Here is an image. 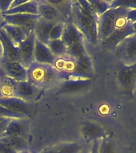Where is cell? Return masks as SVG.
<instances>
[{
    "label": "cell",
    "mask_w": 136,
    "mask_h": 153,
    "mask_svg": "<svg viewBox=\"0 0 136 153\" xmlns=\"http://www.w3.org/2000/svg\"><path fill=\"white\" fill-rule=\"evenodd\" d=\"M98 16L86 0L72 1L71 22L89 42H98Z\"/></svg>",
    "instance_id": "obj_1"
},
{
    "label": "cell",
    "mask_w": 136,
    "mask_h": 153,
    "mask_svg": "<svg viewBox=\"0 0 136 153\" xmlns=\"http://www.w3.org/2000/svg\"><path fill=\"white\" fill-rule=\"evenodd\" d=\"M59 81V73L51 65L33 62L27 68V81L42 90Z\"/></svg>",
    "instance_id": "obj_2"
},
{
    "label": "cell",
    "mask_w": 136,
    "mask_h": 153,
    "mask_svg": "<svg viewBox=\"0 0 136 153\" xmlns=\"http://www.w3.org/2000/svg\"><path fill=\"white\" fill-rule=\"evenodd\" d=\"M67 48V55L74 59L86 54L84 38L80 31L71 23H65L64 31L61 38Z\"/></svg>",
    "instance_id": "obj_3"
},
{
    "label": "cell",
    "mask_w": 136,
    "mask_h": 153,
    "mask_svg": "<svg viewBox=\"0 0 136 153\" xmlns=\"http://www.w3.org/2000/svg\"><path fill=\"white\" fill-rule=\"evenodd\" d=\"M129 10L126 7L119 6L111 7L107 11L98 16V40L103 41L117 30L119 18Z\"/></svg>",
    "instance_id": "obj_4"
},
{
    "label": "cell",
    "mask_w": 136,
    "mask_h": 153,
    "mask_svg": "<svg viewBox=\"0 0 136 153\" xmlns=\"http://www.w3.org/2000/svg\"><path fill=\"white\" fill-rule=\"evenodd\" d=\"M117 77L124 95L131 99L134 97L136 88V62L131 65L121 62L118 68Z\"/></svg>",
    "instance_id": "obj_5"
},
{
    "label": "cell",
    "mask_w": 136,
    "mask_h": 153,
    "mask_svg": "<svg viewBox=\"0 0 136 153\" xmlns=\"http://www.w3.org/2000/svg\"><path fill=\"white\" fill-rule=\"evenodd\" d=\"M75 69L69 74H59L60 81L69 79H92L94 73L92 61L87 53L75 59Z\"/></svg>",
    "instance_id": "obj_6"
},
{
    "label": "cell",
    "mask_w": 136,
    "mask_h": 153,
    "mask_svg": "<svg viewBox=\"0 0 136 153\" xmlns=\"http://www.w3.org/2000/svg\"><path fill=\"white\" fill-rule=\"evenodd\" d=\"M114 50L115 57L120 58L122 63L131 65L136 62V33L121 41Z\"/></svg>",
    "instance_id": "obj_7"
},
{
    "label": "cell",
    "mask_w": 136,
    "mask_h": 153,
    "mask_svg": "<svg viewBox=\"0 0 136 153\" xmlns=\"http://www.w3.org/2000/svg\"><path fill=\"white\" fill-rule=\"evenodd\" d=\"M5 23L19 26L22 28L27 35L34 31L37 22L39 19V15L28 14H15L4 15L2 14Z\"/></svg>",
    "instance_id": "obj_8"
},
{
    "label": "cell",
    "mask_w": 136,
    "mask_h": 153,
    "mask_svg": "<svg viewBox=\"0 0 136 153\" xmlns=\"http://www.w3.org/2000/svg\"><path fill=\"white\" fill-rule=\"evenodd\" d=\"M0 105L13 112L24 115L28 118L35 112V106L32 103L27 102L15 97H0Z\"/></svg>",
    "instance_id": "obj_9"
},
{
    "label": "cell",
    "mask_w": 136,
    "mask_h": 153,
    "mask_svg": "<svg viewBox=\"0 0 136 153\" xmlns=\"http://www.w3.org/2000/svg\"><path fill=\"white\" fill-rule=\"evenodd\" d=\"M36 38L34 31H32L29 34L25 40L21 42L19 45V62L23 66L27 69L33 62H35L34 59V52H35V46Z\"/></svg>",
    "instance_id": "obj_10"
},
{
    "label": "cell",
    "mask_w": 136,
    "mask_h": 153,
    "mask_svg": "<svg viewBox=\"0 0 136 153\" xmlns=\"http://www.w3.org/2000/svg\"><path fill=\"white\" fill-rule=\"evenodd\" d=\"M93 83L92 79H69L61 82L58 94H74L87 90Z\"/></svg>",
    "instance_id": "obj_11"
},
{
    "label": "cell",
    "mask_w": 136,
    "mask_h": 153,
    "mask_svg": "<svg viewBox=\"0 0 136 153\" xmlns=\"http://www.w3.org/2000/svg\"><path fill=\"white\" fill-rule=\"evenodd\" d=\"M0 68L5 76L14 79L16 81H27V69L19 62H1Z\"/></svg>",
    "instance_id": "obj_12"
},
{
    "label": "cell",
    "mask_w": 136,
    "mask_h": 153,
    "mask_svg": "<svg viewBox=\"0 0 136 153\" xmlns=\"http://www.w3.org/2000/svg\"><path fill=\"white\" fill-rule=\"evenodd\" d=\"M42 92V89L30 83L29 81H19L17 82L14 97L27 102L32 103L39 97Z\"/></svg>",
    "instance_id": "obj_13"
},
{
    "label": "cell",
    "mask_w": 136,
    "mask_h": 153,
    "mask_svg": "<svg viewBox=\"0 0 136 153\" xmlns=\"http://www.w3.org/2000/svg\"><path fill=\"white\" fill-rule=\"evenodd\" d=\"M28 134V119H12L2 136H13L26 140Z\"/></svg>",
    "instance_id": "obj_14"
},
{
    "label": "cell",
    "mask_w": 136,
    "mask_h": 153,
    "mask_svg": "<svg viewBox=\"0 0 136 153\" xmlns=\"http://www.w3.org/2000/svg\"><path fill=\"white\" fill-rule=\"evenodd\" d=\"M0 42L3 50L1 62H19V47L12 42L2 28L0 30Z\"/></svg>",
    "instance_id": "obj_15"
},
{
    "label": "cell",
    "mask_w": 136,
    "mask_h": 153,
    "mask_svg": "<svg viewBox=\"0 0 136 153\" xmlns=\"http://www.w3.org/2000/svg\"><path fill=\"white\" fill-rule=\"evenodd\" d=\"M38 2V14L40 18L48 22H52L55 23L58 22L66 23L64 18L52 5L48 3L46 0H39Z\"/></svg>",
    "instance_id": "obj_16"
},
{
    "label": "cell",
    "mask_w": 136,
    "mask_h": 153,
    "mask_svg": "<svg viewBox=\"0 0 136 153\" xmlns=\"http://www.w3.org/2000/svg\"><path fill=\"white\" fill-rule=\"evenodd\" d=\"M81 133L88 141L98 140L107 136L103 127L91 121H85L82 124Z\"/></svg>",
    "instance_id": "obj_17"
},
{
    "label": "cell",
    "mask_w": 136,
    "mask_h": 153,
    "mask_svg": "<svg viewBox=\"0 0 136 153\" xmlns=\"http://www.w3.org/2000/svg\"><path fill=\"white\" fill-rule=\"evenodd\" d=\"M56 58L57 57L53 55L47 45H44L36 39L35 52H34L35 62L54 65V63H55Z\"/></svg>",
    "instance_id": "obj_18"
},
{
    "label": "cell",
    "mask_w": 136,
    "mask_h": 153,
    "mask_svg": "<svg viewBox=\"0 0 136 153\" xmlns=\"http://www.w3.org/2000/svg\"><path fill=\"white\" fill-rule=\"evenodd\" d=\"M55 24V22H48L42 18H39L34 30L36 39L44 45H47L50 42V30Z\"/></svg>",
    "instance_id": "obj_19"
},
{
    "label": "cell",
    "mask_w": 136,
    "mask_h": 153,
    "mask_svg": "<svg viewBox=\"0 0 136 153\" xmlns=\"http://www.w3.org/2000/svg\"><path fill=\"white\" fill-rule=\"evenodd\" d=\"M2 29L6 32L8 38L11 40L12 42L18 47L21 44V42H23L28 36L26 32L19 26L5 23L2 26Z\"/></svg>",
    "instance_id": "obj_20"
},
{
    "label": "cell",
    "mask_w": 136,
    "mask_h": 153,
    "mask_svg": "<svg viewBox=\"0 0 136 153\" xmlns=\"http://www.w3.org/2000/svg\"><path fill=\"white\" fill-rule=\"evenodd\" d=\"M46 1L57 9L58 11L64 18L66 23L71 22L72 0H46Z\"/></svg>",
    "instance_id": "obj_21"
},
{
    "label": "cell",
    "mask_w": 136,
    "mask_h": 153,
    "mask_svg": "<svg viewBox=\"0 0 136 153\" xmlns=\"http://www.w3.org/2000/svg\"><path fill=\"white\" fill-rule=\"evenodd\" d=\"M38 2L36 0H28L23 4L20 5L19 7H15L14 9H11L5 12L4 15H9V14H38Z\"/></svg>",
    "instance_id": "obj_22"
},
{
    "label": "cell",
    "mask_w": 136,
    "mask_h": 153,
    "mask_svg": "<svg viewBox=\"0 0 136 153\" xmlns=\"http://www.w3.org/2000/svg\"><path fill=\"white\" fill-rule=\"evenodd\" d=\"M17 82L15 80L5 76L0 81V97H14Z\"/></svg>",
    "instance_id": "obj_23"
},
{
    "label": "cell",
    "mask_w": 136,
    "mask_h": 153,
    "mask_svg": "<svg viewBox=\"0 0 136 153\" xmlns=\"http://www.w3.org/2000/svg\"><path fill=\"white\" fill-rule=\"evenodd\" d=\"M0 141L6 143L11 148L16 151L17 152H23L26 149L28 143L25 139L19 138V137H13V136H1Z\"/></svg>",
    "instance_id": "obj_24"
},
{
    "label": "cell",
    "mask_w": 136,
    "mask_h": 153,
    "mask_svg": "<svg viewBox=\"0 0 136 153\" xmlns=\"http://www.w3.org/2000/svg\"><path fill=\"white\" fill-rule=\"evenodd\" d=\"M50 52L56 57H63L67 55V48L62 39L50 40L47 45Z\"/></svg>",
    "instance_id": "obj_25"
},
{
    "label": "cell",
    "mask_w": 136,
    "mask_h": 153,
    "mask_svg": "<svg viewBox=\"0 0 136 153\" xmlns=\"http://www.w3.org/2000/svg\"><path fill=\"white\" fill-rule=\"evenodd\" d=\"M52 148L55 153H79L82 147L77 143H63Z\"/></svg>",
    "instance_id": "obj_26"
},
{
    "label": "cell",
    "mask_w": 136,
    "mask_h": 153,
    "mask_svg": "<svg viewBox=\"0 0 136 153\" xmlns=\"http://www.w3.org/2000/svg\"><path fill=\"white\" fill-rule=\"evenodd\" d=\"M91 8L95 12L98 16H100L103 13L107 11L111 8L113 1H101V0H91L88 1Z\"/></svg>",
    "instance_id": "obj_27"
},
{
    "label": "cell",
    "mask_w": 136,
    "mask_h": 153,
    "mask_svg": "<svg viewBox=\"0 0 136 153\" xmlns=\"http://www.w3.org/2000/svg\"><path fill=\"white\" fill-rule=\"evenodd\" d=\"M98 153H117L114 141L110 136L101 139L98 145Z\"/></svg>",
    "instance_id": "obj_28"
},
{
    "label": "cell",
    "mask_w": 136,
    "mask_h": 153,
    "mask_svg": "<svg viewBox=\"0 0 136 153\" xmlns=\"http://www.w3.org/2000/svg\"><path fill=\"white\" fill-rule=\"evenodd\" d=\"M0 117L7 118V119H28L24 115H22L18 112H13L11 110L8 109L7 108L0 105Z\"/></svg>",
    "instance_id": "obj_29"
},
{
    "label": "cell",
    "mask_w": 136,
    "mask_h": 153,
    "mask_svg": "<svg viewBox=\"0 0 136 153\" xmlns=\"http://www.w3.org/2000/svg\"><path fill=\"white\" fill-rule=\"evenodd\" d=\"M65 23L64 22H58L53 26L50 33V41L61 39L64 31Z\"/></svg>",
    "instance_id": "obj_30"
},
{
    "label": "cell",
    "mask_w": 136,
    "mask_h": 153,
    "mask_svg": "<svg viewBox=\"0 0 136 153\" xmlns=\"http://www.w3.org/2000/svg\"><path fill=\"white\" fill-rule=\"evenodd\" d=\"M12 1L13 0H0V12H1V14H4L5 12L9 10Z\"/></svg>",
    "instance_id": "obj_31"
},
{
    "label": "cell",
    "mask_w": 136,
    "mask_h": 153,
    "mask_svg": "<svg viewBox=\"0 0 136 153\" xmlns=\"http://www.w3.org/2000/svg\"><path fill=\"white\" fill-rule=\"evenodd\" d=\"M0 153H18L16 151L11 148L6 143L0 141Z\"/></svg>",
    "instance_id": "obj_32"
},
{
    "label": "cell",
    "mask_w": 136,
    "mask_h": 153,
    "mask_svg": "<svg viewBox=\"0 0 136 153\" xmlns=\"http://www.w3.org/2000/svg\"><path fill=\"white\" fill-rule=\"evenodd\" d=\"M127 21L129 23L136 22V9H129L127 14Z\"/></svg>",
    "instance_id": "obj_33"
},
{
    "label": "cell",
    "mask_w": 136,
    "mask_h": 153,
    "mask_svg": "<svg viewBox=\"0 0 136 153\" xmlns=\"http://www.w3.org/2000/svg\"><path fill=\"white\" fill-rule=\"evenodd\" d=\"M11 119H6L4 120H2V121H0V137L4 133L5 130L7 128V125L11 121Z\"/></svg>",
    "instance_id": "obj_34"
},
{
    "label": "cell",
    "mask_w": 136,
    "mask_h": 153,
    "mask_svg": "<svg viewBox=\"0 0 136 153\" xmlns=\"http://www.w3.org/2000/svg\"><path fill=\"white\" fill-rule=\"evenodd\" d=\"M28 0H13L11 4V7H10V10L11 9H14L15 7H19L20 5L23 4L26 2H27Z\"/></svg>",
    "instance_id": "obj_35"
},
{
    "label": "cell",
    "mask_w": 136,
    "mask_h": 153,
    "mask_svg": "<svg viewBox=\"0 0 136 153\" xmlns=\"http://www.w3.org/2000/svg\"><path fill=\"white\" fill-rule=\"evenodd\" d=\"M99 141H100V140L93 141V144H92V148H91V153H98V145H99Z\"/></svg>",
    "instance_id": "obj_36"
},
{
    "label": "cell",
    "mask_w": 136,
    "mask_h": 153,
    "mask_svg": "<svg viewBox=\"0 0 136 153\" xmlns=\"http://www.w3.org/2000/svg\"><path fill=\"white\" fill-rule=\"evenodd\" d=\"M41 153H55L53 148H47V149H46L43 152Z\"/></svg>",
    "instance_id": "obj_37"
},
{
    "label": "cell",
    "mask_w": 136,
    "mask_h": 153,
    "mask_svg": "<svg viewBox=\"0 0 136 153\" xmlns=\"http://www.w3.org/2000/svg\"><path fill=\"white\" fill-rule=\"evenodd\" d=\"M4 76H5L4 73H3V71L2 70V69L0 68V81H1V80H2V79L3 78Z\"/></svg>",
    "instance_id": "obj_38"
},
{
    "label": "cell",
    "mask_w": 136,
    "mask_h": 153,
    "mask_svg": "<svg viewBox=\"0 0 136 153\" xmlns=\"http://www.w3.org/2000/svg\"><path fill=\"white\" fill-rule=\"evenodd\" d=\"M5 24V22L2 21V22H0V30L2 28V26Z\"/></svg>",
    "instance_id": "obj_39"
},
{
    "label": "cell",
    "mask_w": 136,
    "mask_h": 153,
    "mask_svg": "<svg viewBox=\"0 0 136 153\" xmlns=\"http://www.w3.org/2000/svg\"><path fill=\"white\" fill-rule=\"evenodd\" d=\"M2 21H4V20H3V19H2V14H1V12H0V22H2Z\"/></svg>",
    "instance_id": "obj_40"
},
{
    "label": "cell",
    "mask_w": 136,
    "mask_h": 153,
    "mask_svg": "<svg viewBox=\"0 0 136 153\" xmlns=\"http://www.w3.org/2000/svg\"><path fill=\"white\" fill-rule=\"evenodd\" d=\"M7 118H2V117H0V121H2V120H6Z\"/></svg>",
    "instance_id": "obj_41"
}]
</instances>
